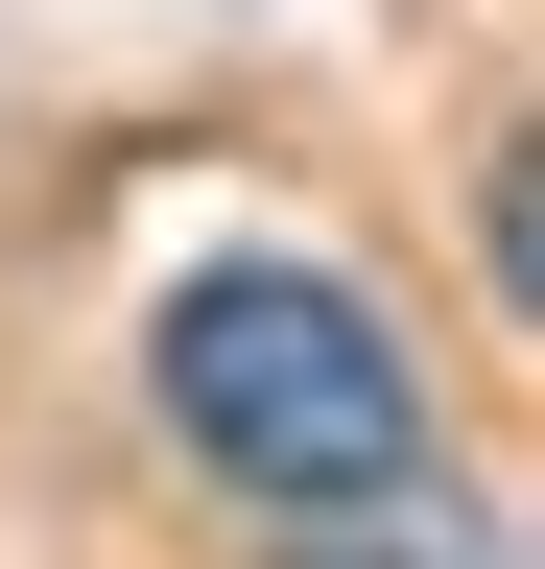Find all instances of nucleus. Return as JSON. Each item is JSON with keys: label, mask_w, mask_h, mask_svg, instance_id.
<instances>
[{"label": "nucleus", "mask_w": 545, "mask_h": 569, "mask_svg": "<svg viewBox=\"0 0 545 569\" xmlns=\"http://www.w3.org/2000/svg\"><path fill=\"white\" fill-rule=\"evenodd\" d=\"M143 403L190 475H238L261 522H356L427 475V356L380 332V284L332 261H190L143 309Z\"/></svg>", "instance_id": "1"}, {"label": "nucleus", "mask_w": 545, "mask_h": 569, "mask_svg": "<svg viewBox=\"0 0 545 569\" xmlns=\"http://www.w3.org/2000/svg\"><path fill=\"white\" fill-rule=\"evenodd\" d=\"M285 569H498V546H474L451 475H403V498H356V522H285Z\"/></svg>", "instance_id": "2"}]
</instances>
